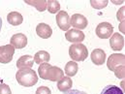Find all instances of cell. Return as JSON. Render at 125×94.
<instances>
[{
	"mask_svg": "<svg viewBox=\"0 0 125 94\" xmlns=\"http://www.w3.org/2000/svg\"><path fill=\"white\" fill-rule=\"evenodd\" d=\"M33 59H34V62L37 63L38 65L42 64V63H49L50 59H51V55L46 51H39L35 53Z\"/></svg>",
	"mask_w": 125,
	"mask_h": 94,
	"instance_id": "17",
	"label": "cell"
},
{
	"mask_svg": "<svg viewBox=\"0 0 125 94\" xmlns=\"http://www.w3.org/2000/svg\"><path fill=\"white\" fill-rule=\"evenodd\" d=\"M124 21L123 22H120V25H119V29H120V31L123 32L124 33Z\"/></svg>",
	"mask_w": 125,
	"mask_h": 94,
	"instance_id": "28",
	"label": "cell"
},
{
	"mask_svg": "<svg viewBox=\"0 0 125 94\" xmlns=\"http://www.w3.org/2000/svg\"><path fill=\"white\" fill-rule=\"evenodd\" d=\"M113 3L114 4H122V1H117V2L116 1H113Z\"/></svg>",
	"mask_w": 125,
	"mask_h": 94,
	"instance_id": "29",
	"label": "cell"
},
{
	"mask_svg": "<svg viewBox=\"0 0 125 94\" xmlns=\"http://www.w3.org/2000/svg\"><path fill=\"white\" fill-rule=\"evenodd\" d=\"M0 94H12L10 86L5 84H0Z\"/></svg>",
	"mask_w": 125,
	"mask_h": 94,
	"instance_id": "24",
	"label": "cell"
},
{
	"mask_svg": "<svg viewBox=\"0 0 125 94\" xmlns=\"http://www.w3.org/2000/svg\"><path fill=\"white\" fill-rule=\"evenodd\" d=\"M101 94H124L122 89H120L118 86L116 85H107L103 88V90L101 91Z\"/></svg>",
	"mask_w": 125,
	"mask_h": 94,
	"instance_id": "19",
	"label": "cell"
},
{
	"mask_svg": "<svg viewBox=\"0 0 125 94\" xmlns=\"http://www.w3.org/2000/svg\"><path fill=\"white\" fill-rule=\"evenodd\" d=\"M63 94H87L84 91H82V90H78V89H70L68 91H66L65 93Z\"/></svg>",
	"mask_w": 125,
	"mask_h": 94,
	"instance_id": "27",
	"label": "cell"
},
{
	"mask_svg": "<svg viewBox=\"0 0 125 94\" xmlns=\"http://www.w3.org/2000/svg\"><path fill=\"white\" fill-rule=\"evenodd\" d=\"M69 55L75 62L84 61L88 56V51L86 47L81 43L74 44L69 48Z\"/></svg>",
	"mask_w": 125,
	"mask_h": 94,
	"instance_id": "3",
	"label": "cell"
},
{
	"mask_svg": "<svg viewBox=\"0 0 125 94\" xmlns=\"http://www.w3.org/2000/svg\"><path fill=\"white\" fill-rule=\"evenodd\" d=\"M39 77L43 80L51 82H58L64 77V72L56 66H52L50 63H42L38 68Z\"/></svg>",
	"mask_w": 125,
	"mask_h": 94,
	"instance_id": "1",
	"label": "cell"
},
{
	"mask_svg": "<svg viewBox=\"0 0 125 94\" xmlns=\"http://www.w3.org/2000/svg\"><path fill=\"white\" fill-rule=\"evenodd\" d=\"M78 70H79L78 63H76L75 61L67 62L65 65V68H64V71H65V74L67 75V77H74L78 73Z\"/></svg>",
	"mask_w": 125,
	"mask_h": 94,
	"instance_id": "18",
	"label": "cell"
},
{
	"mask_svg": "<svg viewBox=\"0 0 125 94\" xmlns=\"http://www.w3.org/2000/svg\"><path fill=\"white\" fill-rule=\"evenodd\" d=\"M91 61L95 65H103L106 61V53L101 49H95L91 52Z\"/></svg>",
	"mask_w": 125,
	"mask_h": 94,
	"instance_id": "13",
	"label": "cell"
},
{
	"mask_svg": "<svg viewBox=\"0 0 125 94\" xmlns=\"http://www.w3.org/2000/svg\"><path fill=\"white\" fill-rule=\"evenodd\" d=\"M10 45L13 46L16 49H23L26 47L27 45V37L22 34V33H17V34H14L12 37H11V40H10Z\"/></svg>",
	"mask_w": 125,
	"mask_h": 94,
	"instance_id": "8",
	"label": "cell"
},
{
	"mask_svg": "<svg viewBox=\"0 0 125 94\" xmlns=\"http://www.w3.org/2000/svg\"><path fill=\"white\" fill-rule=\"evenodd\" d=\"M125 64V57L124 54L121 53H114L111 54L108 61H107V66L109 68L110 71H115V68H117L118 66L124 65Z\"/></svg>",
	"mask_w": 125,
	"mask_h": 94,
	"instance_id": "6",
	"label": "cell"
},
{
	"mask_svg": "<svg viewBox=\"0 0 125 94\" xmlns=\"http://www.w3.org/2000/svg\"><path fill=\"white\" fill-rule=\"evenodd\" d=\"M90 5L93 7L94 9L100 10V9H104V8L108 5V1H107V0H103V1L91 0V1H90Z\"/></svg>",
	"mask_w": 125,
	"mask_h": 94,
	"instance_id": "22",
	"label": "cell"
},
{
	"mask_svg": "<svg viewBox=\"0 0 125 94\" xmlns=\"http://www.w3.org/2000/svg\"><path fill=\"white\" fill-rule=\"evenodd\" d=\"M1 28H2V19L0 17V31H1Z\"/></svg>",
	"mask_w": 125,
	"mask_h": 94,
	"instance_id": "30",
	"label": "cell"
},
{
	"mask_svg": "<svg viewBox=\"0 0 125 94\" xmlns=\"http://www.w3.org/2000/svg\"><path fill=\"white\" fill-rule=\"evenodd\" d=\"M36 94H52V91L48 86H40L37 88Z\"/></svg>",
	"mask_w": 125,
	"mask_h": 94,
	"instance_id": "25",
	"label": "cell"
},
{
	"mask_svg": "<svg viewBox=\"0 0 125 94\" xmlns=\"http://www.w3.org/2000/svg\"><path fill=\"white\" fill-rule=\"evenodd\" d=\"M124 11H125V7H122L119 9V11L117 12L116 14V17H117V20L120 21V22H123L124 21Z\"/></svg>",
	"mask_w": 125,
	"mask_h": 94,
	"instance_id": "26",
	"label": "cell"
},
{
	"mask_svg": "<svg viewBox=\"0 0 125 94\" xmlns=\"http://www.w3.org/2000/svg\"><path fill=\"white\" fill-rule=\"evenodd\" d=\"M114 72H115V75L118 79H124V77H125V66L124 65L118 66L117 68H115V70Z\"/></svg>",
	"mask_w": 125,
	"mask_h": 94,
	"instance_id": "23",
	"label": "cell"
},
{
	"mask_svg": "<svg viewBox=\"0 0 125 94\" xmlns=\"http://www.w3.org/2000/svg\"><path fill=\"white\" fill-rule=\"evenodd\" d=\"M16 79L24 87H31L38 83V76L32 69H20L16 74Z\"/></svg>",
	"mask_w": 125,
	"mask_h": 94,
	"instance_id": "2",
	"label": "cell"
},
{
	"mask_svg": "<svg viewBox=\"0 0 125 94\" xmlns=\"http://www.w3.org/2000/svg\"><path fill=\"white\" fill-rule=\"evenodd\" d=\"M65 38L69 42H72V43H75V44H79V43H81V42H83L84 40L85 36H84V33L83 31L73 28V29H69L65 33Z\"/></svg>",
	"mask_w": 125,
	"mask_h": 94,
	"instance_id": "9",
	"label": "cell"
},
{
	"mask_svg": "<svg viewBox=\"0 0 125 94\" xmlns=\"http://www.w3.org/2000/svg\"><path fill=\"white\" fill-rule=\"evenodd\" d=\"M96 35L100 39H109L114 32V27L110 22H101L96 27Z\"/></svg>",
	"mask_w": 125,
	"mask_h": 94,
	"instance_id": "4",
	"label": "cell"
},
{
	"mask_svg": "<svg viewBox=\"0 0 125 94\" xmlns=\"http://www.w3.org/2000/svg\"><path fill=\"white\" fill-rule=\"evenodd\" d=\"M7 21L8 22L13 25V26H18L20 24L22 23L23 21V17L21 16V14H20L19 12H11L8 14L7 16Z\"/></svg>",
	"mask_w": 125,
	"mask_h": 94,
	"instance_id": "15",
	"label": "cell"
},
{
	"mask_svg": "<svg viewBox=\"0 0 125 94\" xmlns=\"http://www.w3.org/2000/svg\"><path fill=\"white\" fill-rule=\"evenodd\" d=\"M110 45L113 51L118 52L124 48V38L119 33H114L110 39Z\"/></svg>",
	"mask_w": 125,
	"mask_h": 94,
	"instance_id": "11",
	"label": "cell"
},
{
	"mask_svg": "<svg viewBox=\"0 0 125 94\" xmlns=\"http://www.w3.org/2000/svg\"><path fill=\"white\" fill-rule=\"evenodd\" d=\"M56 23L63 31H68L70 28V17L65 11H59L56 15Z\"/></svg>",
	"mask_w": 125,
	"mask_h": 94,
	"instance_id": "10",
	"label": "cell"
},
{
	"mask_svg": "<svg viewBox=\"0 0 125 94\" xmlns=\"http://www.w3.org/2000/svg\"><path fill=\"white\" fill-rule=\"evenodd\" d=\"M15 53V48L11 45H5L0 47V63L7 64L13 59Z\"/></svg>",
	"mask_w": 125,
	"mask_h": 94,
	"instance_id": "5",
	"label": "cell"
},
{
	"mask_svg": "<svg viewBox=\"0 0 125 94\" xmlns=\"http://www.w3.org/2000/svg\"><path fill=\"white\" fill-rule=\"evenodd\" d=\"M26 4L31 5L33 7H35L39 12H44L47 9V1H30V0H25L24 1Z\"/></svg>",
	"mask_w": 125,
	"mask_h": 94,
	"instance_id": "20",
	"label": "cell"
},
{
	"mask_svg": "<svg viewBox=\"0 0 125 94\" xmlns=\"http://www.w3.org/2000/svg\"><path fill=\"white\" fill-rule=\"evenodd\" d=\"M72 85H73V82L72 79H70V77H63L61 80L57 82V88L62 93H65L66 91L70 90Z\"/></svg>",
	"mask_w": 125,
	"mask_h": 94,
	"instance_id": "16",
	"label": "cell"
},
{
	"mask_svg": "<svg viewBox=\"0 0 125 94\" xmlns=\"http://www.w3.org/2000/svg\"><path fill=\"white\" fill-rule=\"evenodd\" d=\"M47 10L51 13V14H55L57 12L60 11V4L58 1H53V0H50L47 1Z\"/></svg>",
	"mask_w": 125,
	"mask_h": 94,
	"instance_id": "21",
	"label": "cell"
},
{
	"mask_svg": "<svg viewBox=\"0 0 125 94\" xmlns=\"http://www.w3.org/2000/svg\"><path fill=\"white\" fill-rule=\"evenodd\" d=\"M36 33L42 39H48L52 35V29L49 24L42 22L36 26Z\"/></svg>",
	"mask_w": 125,
	"mask_h": 94,
	"instance_id": "12",
	"label": "cell"
},
{
	"mask_svg": "<svg viewBox=\"0 0 125 94\" xmlns=\"http://www.w3.org/2000/svg\"><path fill=\"white\" fill-rule=\"evenodd\" d=\"M34 64V59L31 55H23L20 57L17 61V67L20 69H32V66Z\"/></svg>",
	"mask_w": 125,
	"mask_h": 94,
	"instance_id": "14",
	"label": "cell"
},
{
	"mask_svg": "<svg viewBox=\"0 0 125 94\" xmlns=\"http://www.w3.org/2000/svg\"><path fill=\"white\" fill-rule=\"evenodd\" d=\"M70 24L73 27H75V29L81 30V29H84L87 26L88 21L84 16L81 14H74L70 19Z\"/></svg>",
	"mask_w": 125,
	"mask_h": 94,
	"instance_id": "7",
	"label": "cell"
}]
</instances>
